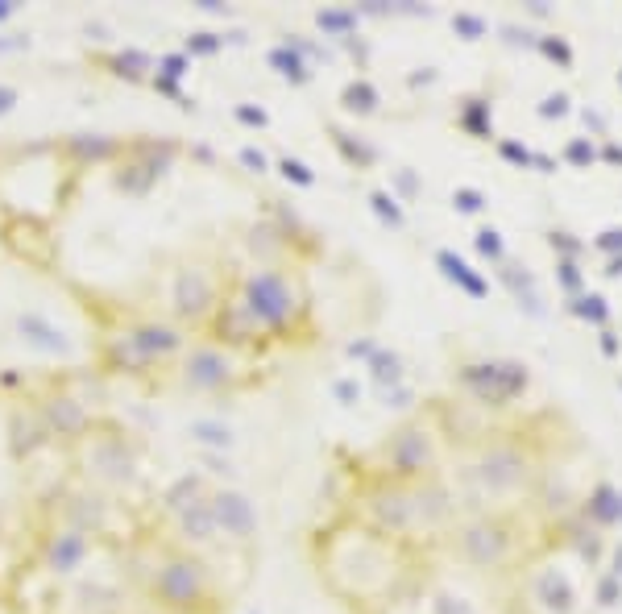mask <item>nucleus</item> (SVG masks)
I'll list each match as a JSON object with an SVG mask.
<instances>
[{"mask_svg": "<svg viewBox=\"0 0 622 614\" xmlns=\"http://www.w3.org/2000/svg\"><path fill=\"white\" fill-rule=\"evenodd\" d=\"M204 337L249 357L287 345H311L316 341V303H311L303 270L295 262L233 270L229 295H224Z\"/></svg>", "mask_w": 622, "mask_h": 614, "instance_id": "obj_1", "label": "nucleus"}, {"mask_svg": "<svg viewBox=\"0 0 622 614\" xmlns=\"http://www.w3.org/2000/svg\"><path fill=\"white\" fill-rule=\"evenodd\" d=\"M311 556L328 590L361 614L390 610L415 577V548L378 536L374 527L349 515H336L328 527H320Z\"/></svg>", "mask_w": 622, "mask_h": 614, "instance_id": "obj_2", "label": "nucleus"}, {"mask_svg": "<svg viewBox=\"0 0 622 614\" xmlns=\"http://www.w3.org/2000/svg\"><path fill=\"white\" fill-rule=\"evenodd\" d=\"M341 515L374 527L378 536H390L407 548H428L444 544L452 523L461 519V498L448 486V478H423V482H403L390 473L374 469L370 461H357L349 494L341 502Z\"/></svg>", "mask_w": 622, "mask_h": 614, "instance_id": "obj_3", "label": "nucleus"}, {"mask_svg": "<svg viewBox=\"0 0 622 614\" xmlns=\"http://www.w3.org/2000/svg\"><path fill=\"white\" fill-rule=\"evenodd\" d=\"M544 457L535 453V436L494 428L461 449L452 469V490L461 511H523L544 482Z\"/></svg>", "mask_w": 622, "mask_h": 614, "instance_id": "obj_4", "label": "nucleus"}, {"mask_svg": "<svg viewBox=\"0 0 622 614\" xmlns=\"http://www.w3.org/2000/svg\"><path fill=\"white\" fill-rule=\"evenodd\" d=\"M187 345L191 332L179 328L166 312H129L104 324L88 353L96 370L108 378H154V374L171 378Z\"/></svg>", "mask_w": 622, "mask_h": 614, "instance_id": "obj_5", "label": "nucleus"}, {"mask_svg": "<svg viewBox=\"0 0 622 614\" xmlns=\"http://www.w3.org/2000/svg\"><path fill=\"white\" fill-rule=\"evenodd\" d=\"M535 527L523 511H461L448 532V552L473 573H506L527 561Z\"/></svg>", "mask_w": 622, "mask_h": 614, "instance_id": "obj_6", "label": "nucleus"}, {"mask_svg": "<svg viewBox=\"0 0 622 614\" xmlns=\"http://www.w3.org/2000/svg\"><path fill=\"white\" fill-rule=\"evenodd\" d=\"M141 598L158 614H220V581L204 552H191L166 536L158 569Z\"/></svg>", "mask_w": 622, "mask_h": 614, "instance_id": "obj_7", "label": "nucleus"}, {"mask_svg": "<svg viewBox=\"0 0 622 614\" xmlns=\"http://www.w3.org/2000/svg\"><path fill=\"white\" fill-rule=\"evenodd\" d=\"M258 382H262L258 357L229 349L212 337H191L187 353L171 370V386L179 395H191V399H233Z\"/></svg>", "mask_w": 622, "mask_h": 614, "instance_id": "obj_8", "label": "nucleus"}, {"mask_svg": "<svg viewBox=\"0 0 622 614\" xmlns=\"http://www.w3.org/2000/svg\"><path fill=\"white\" fill-rule=\"evenodd\" d=\"M71 469L75 482L92 486L100 494H125L141 482V444L129 428L117 424H96L83 440L71 444Z\"/></svg>", "mask_w": 622, "mask_h": 614, "instance_id": "obj_9", "label": "nucleus"}, {"mask_svg": "<svg viewBox=\"0 0 622 614\" xmlns=\"http://www.w3.org/2000/svg\"><path fill=\"white\" fill-rule=\"evenodd\" d=\"M229 278L233 270L212 258H183L171 270V283H166V316L195 337H204L224 295H229Z\"/></svg>", "mask_w": 622, "mask_h": 614, "instance_id": "obj_10", "label": "nucleus"}, {"mask_svg": "<svg viewBox=\"0 0 622 614\" xmlns=\"http://www.w3.org/2000/svg\"><path fill=\"white\" fill-rule=\"evenodd\" d=\"M365 461L382 473H390V478H403V482L440 478L444 461H448V440H444L436 420L415 415V420H403L399 428H390Z\"/></svg>", "mask_w": 622, "mask_h": 614, "instance_id": "obj_11", "label": "nucleus"}, {"mask_svg": "<svg viewBox=\"0 0 622 614\" xmlns=\"http://www.w3.org/2000/svg\"><path fill=\"white\" fill-rule=\"evenodd\" d=\"M96 536L92 532H83V527H71V523H59V519H50L42 527V536H38V548H34V561L46 577L54 581H75L83 577V569H88V561L96 556Z\"/></svg>", "mask_w": 622, "mask_h": 614, "instance_id": "obj_12", "label": "nucleus"}, {"mask_svg": "<svg viewBox=\"0 0 622 614\" xmlns=\"http://www.w3.org/2000/svg\"><path fill=\"white\" fill-rule=\"evenodd\" d=\"M179 158V146L175 142H158V137H129V146L121 154V162L112 166V187H117L121 195H133V200H141V195H150L154 183L171 171V162Z\"/></svg>", "mask_w": 622, "mask_h": 614, "instance_id": "obj_13", "label": "nucleus"}, {"mask_svg": "<svg viewBox=\"0 0 622 614\" xmlns=\"http://www.w3.org/2000/svg\"><path fill=\"white\" fill-rule=\"evenodd\" d=\"M9 337L25 353H38V357H50V361H67V366L79 357V341L50 312H42V307H13V312H9Z\"/></svg>", "mask_w": 622, "mask_h": 614, "instance_id": "obj_14", "label": "nucleus"}, {"mask_svg": "<svg viewBox=\"0 0 622 614\" xmlns=\"http://www.w3.org/2000/svg\"><path fill=\"white\" fill-rule=\"evenodd\" d=\"M30 399L38 403V411H42V420H46L50 436L59 440V444H67V449L100 424V420H96V411H92V403H88V399H79L75 390L63 386V382H50V386L34 390Z\"/></svg>", "mask_w": 622, "mask_h": 614, "instance_id": "obj_15", "label": "nucleus"}, {"mask_svg": "<svg viewBox=\"0 0 622 614\" xmlns=\"http://www.w3.org/2000/svg\"><path fill=\"white\" fill-rule=\"evenodd\" d=\"M50 519L59 523H71V527H83V532H92L96 540L112 532V519H117V502L112 494H100L83 482H67L50 494Z\"/></svg>", "mask_w": 622, "mask_h": 614, "instance_id": "obj_16", "label": "nucleus"}, {"mask_svg": "<svg viewBox=\"0 0 622 614\" xmlns=\"http://www.w3.org/2000/svg\"><path fill=\"white\" fill-rule=\"evenodd\" d=\"M129 146V137L121 133H100V129H79V133H63L59 137V158L67 166H75V171H92V166H117L121 154Z\"/></svg>", "mask_w": 622, "mask_h": 614, "instance_id": "obj_17", "label": "nucleus"}, {"mask_svg": "<svg viewBox=\"0 0 622 614\" xmlns=\"http://www.w3.org/2000/svg\"><path fill=\"white\" fill-rule=\"evenodd\" d=\"M5 436H9V453L17 461H34L38 453H46V449L59 444L50 436V428H46V420H42V411H38L34 399H13L9 415H5Z\"/></svg>", "mask_w": 622, "mask_h": 614, "instance_id": "obj_18", "label": "nucleus"}, {"mask_svg": "<svg viewBox=\"0 0 622 614\" xmlns=\"http://www.w3.org/2000/svg\"><path fill=\"white\" fill-rule=\"evenodd\" d=\"M212 515H216V532L229 544H253L258 540V507L241 494L237 486H216L212 490Z\"/></svg>", "mask_w": 622, "mask_h": 614, "instance_id": "obj_19", "label": "nucleus"}, {"mask_svg": "<svg viewBox=\"0 0 622 614\" xmlns=\"http://www.w3.org/2000/svg\"><path fill=\"white\" fill-rule=\"evenodd\" d=\"M96 67L112 79H125V83H150L154 75V59L150 54H141V50H104L96 54Z\"/></svg>", "mask_w": 622, "mask_h": 614, "instance_id": "obj_20", "label": "nucleus"}, {"mask_svg": "<svg viewBox=\"0 0 622 614\" xmlns=\"http://www.w3.org/2000/svg\"><path fill=\"white\" fill-rule=\"evenodd\" d=\"M191 436L212 444V449H229V444H233V432L224 428V424H216V420H195L191 424Z\"/></svg>", "mask_w": 622, "mask_h": 614, "instance_id": "obj_21", "label": "nucleus"}, {"mask_svg": "<svg viewBox=\"0 0 622 614\" xmlns=\"http://www.w3.org/2000/svg\"><path fill=\"white\" fill-rule=\"evenodd\" d=\"M432 614H482L469 598H457L452 590H436L432 594Z\"/></svg>", "mask_w": 622, "mask_h": 614, "instance_id": "obj_22", "label": "nucleus"}, {"mask_svg": "<svg viewBox=\"0 0 622 614\" xmlns=\"http://www.w3.org/2000/svg\"><path fill=\"white\" fill-rule=\"evenodd\" d=\"M17 104H21V88L9 83V79H0V117H9Z\"/></svg>", "mask_w": 622, "mask_h": 614, "instance_id": "obj_23", "label": "nucleus"}, {"mask_svg": "<svg viewBox=\"0 0 622 614\" xmlns=\"http://www.w3.org/2000/svg\"><path fill=\"white\" fill-rule=\"evenodd\" d=\"M17 17V5L13 0H0V21H13Z\"/></svg>", "mask_w": 622, "mask_h": 614, "instance_id": "obj_24", "label": "nucleus"}]
</instances>
